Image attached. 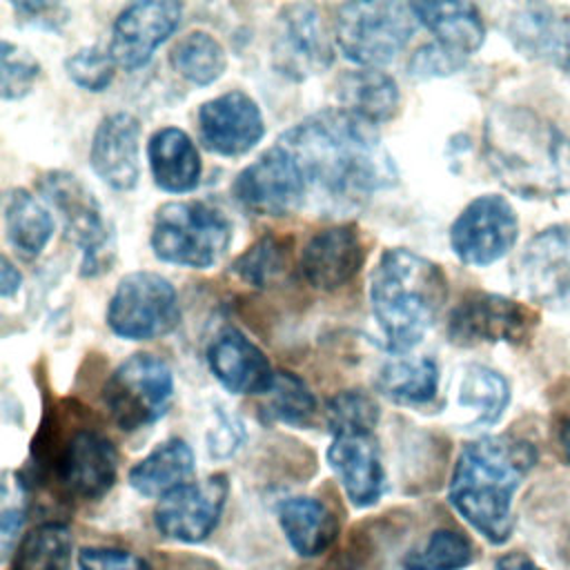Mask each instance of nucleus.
Here are the masks:
<instances>
[{
    "instance_id": "obj_13",
    "label": "nucleus",
    "mask_w": 570,
    "mask_h": 570,
    "mask_svg": "<svg viewBox=\"0 0 570 570\" xmlns=\"http://www.w3.org/2000/svg\"><path fill=\"white\" fill-rule=\"evenodd\" d=\"M517 240V216L503 196L474 198L452 223L450 245L468 265L499 261Z\"/></svg>"
},
{
    "instance_id": "obj_16",
    "label": "nucleus",
    "mask_w": 570,
    "mask_h": 570,
    "mask_svg": "<svg viewBox=\"0 0 570 570\" xmlns=\"http://www.w3.org/2000/svg\"><path fill=\"white\" fill-rule=\"evenodd\" d=\"M200 142L220 156H243L261 142L265 122L256 100L240 91H225L200 105L198 116Z\"/></svg>"
},
{
    "instance_id": "obj_41",
    "label": "nucleus",
    "mask_w": 570,
    "mask_h": 570,
    "mask_svg": "<svg viewBox=\"0 0 570 570\" xmlns=\"http://www.w3.org/2000/svg\"><path fill=\"white\" fill-rule=\"evenodd\" d=\"M80 570H151V566L127 550L116 548H85L78 554Z\"/></svg>"
},
{
    "instance_id": "obj_35",
    "label": "nucleus",
    "mask_w": 570,
    "mask_h": 570,
    "mask_svg": "<svg viewBox=\"0 0 570 570\" xmlns=\"http://www.w3.org/2000/svg\"><path fill=\"white\" fill-rule=\"evenodd\" d=\"M316 414V399L294 372H276L274 385L267 392V401L263 405V416L267 421L285 423V425H309Z\"/></svg>"
},
{
    "instance_id": "obj_34",
    "label": "nucleus",
    "mask_w": 570,
    "mask_h": 570,
    "mask_svg": "<svg viewBox=\"0 0 570 570\" xmlns=\"http://www.w3.org/2000/svg\"><path fill=\"white\" fill-rule=\"evenodd\" d=\"M287 265L289 240L265 234L232 263V272L252 287H267L287 272Z\"/></svg>"
},
{
    "instance_id": "obj_37",
    "label": "nucleus",
    "mask_w": 570,
    "mask_h": 570,
    "mask_svg": "<svg viewBox=\"0 0 570 570\" xmlns=\"http://www.w3.org/2000/svg\"><path fill=\"white\" fill-rule=\"evenodd\" d=\"M325 416L334 436L372 434L379 423V405L367 392L345 390L327 401Z\"/></svg>"
},
{
    "instance_id": "obj_3",
    "label": "nucleus",
    "mask_w": 570,
    "mask_h": 570,
    "mask_svg": "<svg viewBox=\"0 0 570 570\" xmlns=\"http://www.w3.org/2000/svg\"><path fill=\"white\" fill-rule=\"evenodd\" d=\"M448 278L414 249H385L370 276L372 316L390 352H410L421 343L443 309Z\"/></svg>"
},
{
    "instance_id": "obj_18",
    "label": "nucleus",
    "mask_w": 570,
    "mask_h": 570,
    "mask_svg": "<svg viewBox=\"0 0 570 570\" xmlns=\"http://www.w3.org/2000/svg\"><path fill=\"white\" fill-rule=\"evenodd\" d=\"M118 472L114 443L98 430H76L56 456V481L76 499H100Z\"/></svg>"
},
{
    "instance_id": "obj_4",
    "label": "nucleus",
    "mask_w": 570,
    "mask_h": 570,
    "mask_svg": "<svg viewBox=\"0 0 570 570\" xmlns=\"http://www.w3.org/2000/svg\"><path fill=\"white\" fill-rule=\"evenodd\" d=\"M488 163L512 191L550 198L570 191V140L528 109H501L488 120Z\"/></svg>"
},
{
    "instance_id": "obj_38",
    "label": "nucleus",
    "mask_w": 570,
    "mask_h": 570,
    "mask_svg": "<svg viewBox=\"0 0 570 570\" xmlns=\"http://www.w3.org/2000/svg\"><path fill=\"white\" fill-rule=\"evenodd\" d=\"M0 62H2V98L4 100H20L24 98L38 76H40V62L24 49L9 40H2L0 49Z\"/></svg>"
},
{
    "instance_id": "obj_19",
    "label": "nucleus",
    "mask_w": 570,
    "mask_h": 570,
    "mask_svg": "<svg viewBox=\"0 0 570 570\" xmlns=\"http://www.w3.org/2000/svg\"><path fill=\"white\" fill-rule=\"evenodd\" d=\"M89 160L96 176L118 191H129L140 178V122L127 111L109 114L94 131Z\"/></svg>"
},
{
    "instance_id": "obj_8",
    "label": "nucleus",
    "mask_w": 570,
    "mask_h": 570,
    "mask_svg": "<svg viewBox=\"0 0 570 570\" xmlns=\"http://www.w3.org/2000/svg\"><path fill=\"white\" fill-rule=\"evenodd\" d=\"M174 396V374L169 365L147 352L125 358L107 379L102 390L105 407L111 421L134 432L158 421Z\"/></svg>"
},
{
    "instance_id": "obj_32",
    "label": "nucleus",
    "mask_w": 570,
    "mask_h": 570,
    "mask_svg": "<svg viewBox=\"0 0 570 570\" xmlns=\"http://www.w3.org/2000/svg\"><path fill=\"white\" fill-rule=\"evenodd\" d=\"M169 62L178 76L187 82L205 87L218 80L227 67V56L223 45L207 31H189L183 36L171 53Z\"/></svg>"
},
{
    "instance_id": "obj_44",
    "label": "nucleus",
    "mask_w": 570,
    "mask_h": 570,
    "mask_svg": "<svg viewBox=\"0 0 570 570\" xmlns=\"http://www.w3.org/2000/svg\"><path fill=\"white\" fill-rule=\"evenodd\" d=\"M20 285H22V274L18 272V267H13V263L7 256H2L0 258V294L9 298L20 289Z\"/></svg>"
},
{
    "instance_id": "obj_17",
    "label": "nucleus",
    "mask_w": 570,
    "mask_h": 570,
    "mask_svg": "<svg viewBox=\"0 0 570 570\" xmlns=\"http://www.w3.org/2000/svg\"><path fill=\"white\" fill-rule=\"evenodd\" d=\"M517 283L528 298L548 307H570V232L537 234L517 261Z\"/></svg>"
},
{
    "instance_id": "obj_15",
    "label": "nucleus",
    "mask_w": 570,
    "mask_h": 570,
    "mask_svg": "<svg viewBox=\"0 0 570 570\" xmlns=\"http://www.w3.org/2000/svg\"><path fill=\"white\" fill-rule=\"evenodd\" d=\"M183 4L171 0H145L125 7L111 29L109 53L127 71L145 67L154 51L176 31Z\"/></svg>"
},
{
    "instance_id": "obj_31",
    "label": "nucleus",
    "mask_w": 570,
    "mask_h": 570,
    "mask_svg": "<svg viewBox=\"0 0 570 570\" xmlns=\"http://www.w3.org/2000/svg\"><path fill=\"white\" fill-rule=\"evenodd\" d=\"M71 530L65 523H40L16 548L11 570H71Z\"/></svg>"
},
{
    "instance_id": "obj_33",
    "label": "nucleus",
    "mask_w": 570,
    "mask_h": 570,
    "mask_svg": "<svg viewBox=\"0 0 570 570\" xmlns=\"http://www.w3.org/2000/svg\"><path fill=\"white\" fill-rule=\"evenodd\" d=\"M510 399L508 383L494 370L483 365H472L465 370L459 387V405L474 410L472 425H490L494 423Z\"/></svg>"
},
{
    "instance_id": "obj_30",
    "label": "nucleus",
    "mask_w": 570,
    "mask_h": 570,
    "mask_svg": "<svg viewBox=\"0 0 570 570\" xmlns=\"http://www.w3.org/2000/svg\"><path fill=\"white\" fill-rule=\"evenodd\" d=\"M376 390L396 403H428L439 390V367L428 356L394 358L379 370Z\"/></svg>"
},
{
    "instance_id": "obj_23",
    "label": "nucleus",
    "mask_w": 570,
    "mask_h": 570,
    "mask_svg": "<svg viewBox=\"0 0 570 570\" xmlns=\"http://www.w3.org/2000/svg\"><path fill=\"white\" fill-rule=\"evenodd\" d=\"M154 183L169 194L191 191L200 180V156L187 131L163 127L147 142Z\"/></svg>"
},
{
    "instance_id": "obj_22",
    "label": "nucleus",
    "mask_w": 570,
    "mask_h": 570,
    "mask_svg": "<svg viewBox=\"0 0 570 570\" xmlns=\"http://www.w3.org/2000/svg\"><path fill=\"white\" fill-rule=\"evenodd\" d=\"M327 463L338 476L347 499L356 508H370L383 492V463L372 434L334 436L327 448Z\"/></svg>"
},
{
    "instance_id": "obj_45",
    "label": "nucleus",
    "mask_w": 570,
    "mask_h": 570,
    "mask_svg": "<svg viewBox=\"0 0 570 570\" xmlns=\"http://www.w3.org/2000/svg\"><path fill=\"white\" fill-rule=\"evenodd\" d=\"M20 523H22V510L4 508V512H2V548L4 550L9 548V541L18 532Z\"/></svg>"
},
{
    "instance_id": "obj_39",
    "label": "nucleus",
    "mask_w": 570,
    "mask_h": 570,
    "mask_svg": "<svg viewBox=\"0 0 570 570\" xmlns=\"http://www.w3.org/2000/svg\"><path fill=\"white\" fill-rule=\"evenodd\" d=\"M116 62L109 51L100 47H82L65 60L67 76L85 91H102L111 85L116 73Z\"/></svg>"
},
{
    "instance_id": "obj_14",
    "label": "nucleus",
    "mask_w": 570,
    "mask_h": 570,
    "mask_svg": "<svg viewBox=\"0 0 570 570\" xmlns=\"http://www.w3.org/2000/svg\"><path fill=\"white\" fill-rule=\"evenodd\" d=\"M229 483L225 474L189 481L165 494L154 510L156 530L174 541L198 543L212 534L225 508Z\"/></svg>"
},
{
    "instance_id": "obj_7",
    "label": "nucleus",
    "mask_w": 570,
    "mask_h": 570,
    "mask_svg": "<svg viewBox=\"0 0 570 570\" xmlns=\"http://www.w3.org/2000/svg\"><path fill=\"white\" fill-rule=\"evenodd\" d=\"M38 189L45 203L60 216L67 238L82 249V276H98L109 269L111 238L102 207L94 191L71 171L53 169L40 176Z\"/></svg>"
},
{
    "instance_id": "obj_10",
    "label": "nucleus",
    "mask_w": 570,
    "mask_h": 570,
    "mask_svg": "<svg viewBox=\"0 0 570 570\" xmlns=\"http://www.w3.org/2000/svg\"><path fill=\"white\" fill-rule=\"evenodd\" d=\"M269 53L274 69L294 82L323 73L332 65L334 49L321 11L307 2L281 7Z\"/></svg>"
},
{
    "instance_id": "obj_26",
    "label": "nucleus",
    "mask_w": 570,
    "mask_h": 570,
    "mask_svg": "<svg viewBox=\"0 0 570 570\" xmlns=\"http://www.w3.org/2000/svg\"><path fill=\"white\" fill-rule=\"evenodd\" d=\"M278 523L285 539L301 557H316L325 552L338 534L334 512L314 497L285 499L278 505Z\"/></svg>"
},
{
    "instance_id": "obj_24",
    "label": "nucleus",
    "mask_w": 570,
    "mask_h": 570,
    "mask_svg": "<svg viewBox=\"0 0 570 570\" xmlns=\"http://www.w3.org/2000/svg\"><path fill=\"white\" fill-rule=\"evenodd\" d=\"M416 20L434 33V42L459 58L472 56L483 42V20L470 2H410Z\"/></svg>"
},
{
    "instance_id": "obj_29",
    "label": "nucleus",
    "mask_w": 570,
    "mask_h": 570,
    "mask_svg": "<svg viewBox=\"0 0 570 570\" xmlns=\"http://www.w3.org/2000/svg\"><path fill=\"white\" fill-rule=\"evenodd\" d=\"M4 232L9 243L24 258H36L53 234V218L49 209L27 189H9L2 200Z\"/></svg>"
},
{
    "instance_id": "obj_21",
    "label": "nucleus",
    "mask_w": 570,
    "mask_h": 570,
    "mask_svg": "<svg viewBox=\"0 0 570 570\" xmlns=\"http://www.w3.org/2000/svg\"><path fill=\"white\" fill-rule=\"evenodd\" d=\"M207 363L216 381L234 394H267L276 379L263 350L236 327H225L212 338Z\"/></svg>"
},
{
    "instance_id": "obj_6",
    "label": "nucleus",
    "mask_w": 570,
    "mask_h": 570,
    "mask_svg": "<svg viewBox=\"0 0 570 570\" xmlns=\"http://www.w3.org/2000/svg\"><path fill=\"white\" fill-rule=\"evenodd\" d=\"M416 22L412 4L405 2H347L336 11L334 40L347 60L374 69L407 45Z\"/></svg>"
},
{
    "instance_id": "obj_46",
    "label": "nucleus",
    "mask_w": 570,
    "mask_h": 570,
    "mask_svg": "<svg viewBox=\"0 0 570 570\" xmlns=\"http://www.w3.org/2000/svg\"><path fill=\"white\" fill-rule=\"evenodd\" d=\"M497 570H541V568L523 552H510L497 561Z\"/></svg>"
},
{
    "instance_id": "obj_40",
    "label": "nucleus",
    "mask_w": 570,
    "mask_h": 570,
    "mask_svg": "<svg viewBox=\"0 0 570 570\" xmlns=\"http://www.w3.org/2000/svg\"><path fill=\"white\" fill-rule=\"evenodd\" d=\"M465 65L463 58L450 53L448 49H443L436 42L423 45L421 49L414 51V56L410 58L407 67L416 78H432V76H448L454 73L456 69H461Z\"/></svg>"
},
{
    "instance_id": "obj_36",
    "label": "nucleus",
    "mask_w": 570,
    "mask_h": 570,
    "mask_svg": "<svg viewBox=\"0 0 570 570\" xmlns=\"http://www.w3.org/2000/svg\"><path fill=\"white\" fill-rule=\"evenodd\" d=\"M474 557L472 543L456 530H436L430 539L403 557L405 570H461Z\"/></svg>"
},
{
    "instance_id": "obj_11",
    "label": "nucleus",
    "mask_w": 570,
    "mask_h": 570,
    "mask_svg": "<svg viewBox=\"0 0 570 570\" xmlns=\"http://www.w3.org/2000/svg\"><path fill=\"white\" fill-rule=\"evenodd\" d=\"M539 314L512 298L472 292L452 309L448 338L454 345L472 347L479 343H525L537 327Z\"/></svg>"
},
{
    "instance_id": "obj_47",
    "label": "nucleus",
    "mask_w": 570,
    "mask_h": 570,
    "mask_svg": "<svg viewBox=\"0 0 570 570\" xmlns=\"http://www.w3.org/2000/svg\"><path fill=\"white\" fill-rule=\"evenodd\" d=\"M557 441L566 461L570 463V412H563L557 423Z\"/></svg>"
},
{
    "instance_id": "obj_2",
    "label": "nucleus",
    "mask_w": 570,
    "mask_h": 570,
    "mask_svg": "<svg viewBox=\"0 0 570 570\" xmlns=\"http://www.w3.org/2000/svg\"><path fill=\"white\" fill-rule=\"evenodd\" d=\"M537 461L532 443L514 436H485L465 443L450 481V503L490 543L512 532V494Z\"/></svg>"
},
{
    "instance_id": "obj_25",
    "label": "nucleus",
    "mask_w": 570,
    "mask_h": 570,
    "mask_svg": "<svg viewBox=\"0 0 570 570\" xmlns=\"http://www.w3.org/2000/svg\"><path fill=\"white\" fill-rule=\"evenodd\" d=\"M336 98L341 109L370 122H385L399 109V85L396 80L379 69H354L345 71L336 82Z\"/></svg>"
},
{
    "instance_id": "obj_20",
    "label": "nucleus",
    "mask_w": 570,
    "mask_h": 570,
    "mask_svg": "<svg viewBox=\"0 0 570 570\" xmlns=\"http://www.w3.org/2000/svg\"><path fill=\"white\" fill-rule=\"evenodd\" d=\"M365 263V245L356 225H334L316 232L301 256L305 281L323 292L347 285Z\"/></svg>"
},
{
    "instance_id": "obj_27",
    "label": "nucleus",
    "mask_w": 570,
    "mask_h": 570,
    "mask_svg": "<svg viewBox=\"0 0 570 570\" xmlns=\"http://www.w3.org/2000/svg\"><path fill=\"white\" fill-rule=\"evenodd\" d=\"M194 474V452L183 439L156 445L129 470V483L142 497H165L189 483Z\"/></svg>"
},
{
    "instance_id": "obj_5",
    "label": "nucleus",
    "mask_w": 570,
    "mask_h": 570,
    "mask_svg": "<svg viewBox=\"0 0 570 570\" xmlns=\"http://www.w3.org/2000/svg\"><path fill=\"white\" fill-rule=\"evenodd\" d=\"M149 240L156 258L207 269L225 256L232 243V223L209 203L174 200L156 212Z\"/></svg>"
},
{
    "instance_id": "obj_42",
    "label": "nucleus",
    "mask_w": 570,
    "mask_h": 570,
    "mask_svg": "<svg viewBox=\"0 0 570 570\" xmlns=\"http://www.w3.org/2000/svg\"><path fill=\"white\" fill-rule=\"evenodd\" d=\"M243 439H245L243 423L236 416L218 412V421L207 434V450L214 459H227L240 448Z\"/></svg>"
},
{
    "instance_id": "obj_28",
    "label": "nucleus",
    "mask_w": 570,
    "mask_h": 570,
    "mask_svg": "<svg viewBox=\"0 0 570 570\" xmlns=\"http://www.w3.org/2000/svg\"><path fill=\"white\" fill-rule=\"evenodd\" d=\"M508 33L523 53L570 65V18L552 9H525L510 20Z\"/></svg>"
},
{
    "instance_id": "obj_9",
    "label": "nucleus",
    "mask_w": 570,
    "mask_h": 570,
    "mask_svg": "<svg viewBox=\"0 0 570 570\" xmlns=\"http://www.w3.org/2000/svg\"><path fill=\"white\" fill-rule=\"evenodd\" d=\"M180 321L174 285L156 272L122 276L107 305L109 330L129 341H151L169 334Z\"/></svg>"
},
{
    "instance_id": "obj_1",
    "label": "nucleus",
    "mask_w": 570,
    "mask_h": 570,
    "mask_svg": "<svg viewBox=\"0 0 570 570\" xmlns=\"http://www.w3.org/2000/svg\"><path fill=\"white\" fill-rule=\"evenodd\" d=\"M278 145L294 158L307 194L352 207L396 183V167L374 125L343 111L323 109L292 125Z\"/></svg>"
},
{
    "instance_id": "obj_43",
    "label": "nucleus",
    "mask_w": 570,
    "mask_h": 570,
    "mask_svg": "<svg viewBox=\"0 0 570 570\" xmlns=\"http://www.w3.org/2000/svg\"><path fill=\"white\" fill-rule=\"evenodd\" d=\"M11 7L24 20L47 29H56L60 22L67 20V11L58 2H11Z\"/></svg>"
},
{
    "instance_id": "obj_12",
    "label": "nucleus",
    "mask_w": 570,
    "mask_h": 570,
    "mask_svg": "<svg viewBox=\"0 0 570 570\" xmlns=\"http://www.w3.org/2000/svg\"><path fill=\"white\" fill-rule=\"evenodd\" d=\"M232 194L258 216H287L303 205L307 187L289 151L276 142L236 176Z\"/></svg>"
}]
</instances>
